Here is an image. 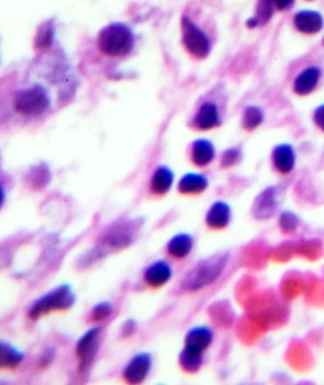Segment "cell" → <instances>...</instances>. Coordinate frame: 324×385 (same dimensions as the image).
I'll return each instance as SVG.
<instances>
[{
  "label": "cell",
  "instance_id": "cell-1",
  "mask_svg": "<svg viewBox=\"0 0 324 385\" xmlns=\"http://www.w3.org/2000/svg\"><path fill=\"white\" fill-rule=\"evenodd\" d=\"M55 62L54 67L48 71L46 77H29L22 79L12 91L11 106L15 115L24 122H34L50 115L54 108V86H72V75L64 62ZM52 65V63H50Z\"/></svg>",
  "mask_w": 324,
  "mask_h": 385
},
{
  "label": "cell",
  "instance_id": "cell-2",
  "mask_svg": "<svg viewBox=\"0 0 324 385\" xmlns=\"http://www.w3.org/2000/svg\"><path fill=\"white\" fill-rule=\"evenodd\" d=\"M139 229L138 221L117 223L105 232L99 243L80 260V267H88L108 252H118L133 244Z\"/></svg>",
  "mask_w": 324,
  "mask_h": 385
},
{
  "label": "cell",
  "instance_id": "cell-3",
  "mask_svg": "<svg viewBox=\"0 0 324 385\" xmlns=\"http://www.w3.org/2000/svg\"><path fill=\"white\" fill-rule=\"evenodd\" d=\"M229 261V252L216 253L200 261L182 279V288L186 291H197L211 285L224 272Z\"/></svg>",
  "mask_w": 324,
  "mask_h": 385
},
{
  "label": "cell",
  "instance_id": "cell-4",
  "mask_svg": "<svg viewBox=\"0 0 324 385\" xmlns=\"http://www.w3.org/2000/svg\"><path fill=\"white\" fill-rule=\"evenodd\" d=\"M134 44L133 32L126 24H111L98 35V47L108 57H125L133 50Z\"/></svg>",
  "mask_w": 324,
  "mask_h": 385
},
{
  "label": "cell",
  "instance_id": "cell-5",
  "mask_svg": "<svg viewBox=\"0 0 324 385\" xmlns=\"http://www.w3.org/2000/svg\"><path fill=\"white\" fill-rule=\"evenodd\" d=\"M75 301V295L73 292L72 288L67 283H64L50 290L35 301L34 306L30 309V318L37 320L52 311L67 310L72 308Z\"/></svg>",
  "mask_w": 324,
  "mask_h": 385
},
{
  "label": "cell",
  "instance_id": "cell-6",
  "mask_svg": "<svg viewBox=\"0 0 324 385\" xmlns=\"http://www.w3.org/2000/svg\"><path fill=\"white\" fill-rule=\"evenodd\" d=\"M182 37L184 48L195 58L202 59L211 52L209 35L187 16L182 19Z\"/></svg>",
  "mask_w": 324,
  "mask_h": 385
},
{
  "label": "cell",
  "instance_id": "cell-7",
  "mask_svg": "<svg viewBox=\"0 0 324 385\" xmlns=\"http://www.w3.org/2000/svg\"><path fill=\"white\" fill-rule=\"evenodd\" d=\"M101 332H102V328L99 326L90 329L78 341L77 356L79 359L81 374H85L95 361L98 349H99Z\"/></svg>",
  "mask_w": 324,
  "mask_h": 385
},
{
  "label": "cell",
  "instance_id": "cell-8",
  "mask_svg": "<svg viewBox=\"0 0 324 385\" xmlns=\"http://www.w3.org/2000/svg\"><path fill=\"white\" fill-rule=\"evenodd\" d=\"M222 121V113L219 106L213 101L207 100L197 109L192 123L197 130L209 131L221 125Z\"/></svg>",
  "mask_w": 324,
  "mask_h": 385
},
{
  "label": "cell",
  "instance_id": "cell-9",
  "mask_svg": "<svg viewBox=\"0 0 324 385\" xmlns=\"http://www.w3.org/2000/svg\"><path fill=\"white\" fill-rule=\"evenodd\" d=\"M323 77V70L318 66L305 67L296 75L293 81V92L300 96H306L315 92Z\"/></svg>",
  "mask_w": 324,
  "mask_h": 385
},
{
  "label": "cell",
  "instance_id": "cell-10",
  "mask_svg": "<svg viewBox=\"0 0 324 385\" xmlns=\"http://www.w3.org/2000/svg\"><path fill=\"white\" fill-rule=\"evenodd\" d=\"M278 209V194L274 187H268L256 198L252 207L253 216L258 220L272 218Z\"/></svg>",
  "mask_w": 324,
  "mask_h": 385
},
{
  "label": "cell",
  "instance_id": "cell-11",
  "mask_svg": "<svg viewBox=\"0 0 324 385\" xmlns=\"http://www.w3.org/2000/svg\"><path fill=\"white\" fill-rule=\"evenodd\" d=\"M153 366L151 354L139 353L135 355L124 370V377L128 384H140L145 381Z\"/></svg>",
  "mask_w": 324,
  "mask_h": 385
},
{
  "label": "cell",
  "instance_id": "cell-12",
  "mask_svg": "<svg viewBox=\"0 0 324 385\" xmlns=\"http://www.w3.org/2000/svg\"><path fill=\"white\" fill-rule=\"evenodd\" d=\"M271 160L273 167L278 173L283 176L289 174L295 169L296 160H297L295 149L290 144H278L272 149Z\"/></svg>",
  "mask_w": 324,
  "mask_h": 385
},
{
  "label": "cell",
  "instance_id": "cell-13",
  "mask_svg": "<svg viewBox=\"0 0 324 385\" xmlns=\"http://www.w3.org/2000/svg\"><path fill=\"white\" fill-rule=\"evenodd\" d=\"M214 333L209 326H195L187 332L184 348L204 354L213 343Z\"/></svg>",
  "mask_w": 324,
  "mask_h": 385
},
{
  "label": "cell",
  "instance_id": "cell-14",
  "mask_svg": "<svg viewBox=\"0 0 324 385\" xmlns=\"http://www.w3.org/2000/svg\"><path fill=\"white\" fill-rule=\"evenodd\" d=\"M294 27L305 35L318 34L323 29L324 19L321 12L313 10H303L294 16Z\"/></svg>",
  "mask_w": 324,
  "mask_h": 385
},
{
  "label": "cell",
  "instance_id": "cell-15",
  "mask_svg": "<svg viewBox=\"0 0 324 385\" xmlns=\"http://www.w3.org/2000/svg\"><path fill=\"white\" fill-rule=\"evenodd\" d=\"M231 207L225 201H216L207 212L206 223L212 229H224L231 222Z\"/></svg>",
  "mask_w": 324,
  "mask_h": 385
},
{
  "label": "cell",
  "instance_id": "cell-16",
  "mask_svg": "<svg viewBox=\"0 0 324 385\" xmlns=\"http://www.w3.org/2000/svg\"><path fill=\"white\" fill-rule=\"evenodd\" d=\"M215 156L216 149L209 139L200 138L192 143L191 158L195 166L206 168L213 162Z\"/></svg>",
  "mask_w": 324,
  "mask_h": 385
},
{
  "label": "cell",
  "instance_id": "cell-17",
  "mask_svg": "<svg viewBox=\"0 0 324 385\" xmlns=\"http://www.w3.org/2000/svg\"><path fill=\"white\" fill-rule=\"evenodd\" d=\"M171 265L166 261L159 260L146 267L144 278L151 288H158L166 285L171 280Z\"/></svg>",
  "mask_w": 324,
  "mask_h": 385
},
{
  "label": "cell",
  "instance_id": "cell-18",
  "mask_svg": "<svg viewBox=\"0 0 324 385\" xmlns=\"http://www.w3.org/2000/svg\"><path fill=\"white\" fill-rule=\"evenodd\" d=\"M209 185V181L206 176L191 172L182 177L179 182L178 189L183 194H199L206 191Z\"/></svg>",
  "mask_w": 324,
  "mask_h": 385
},
{
  "label": "cell",
  "instance_id": "cell-19",
  "mask_svg": "<svg viewBox=\"0 0 324 385\" xmlns=\"http://www.w3.org/2000/svg\"><path fill=\"white\" fill-rule=\"evenodd\" d=\"M174 174L168 167L161 166L154 171L151 181V189L154 194L163 195L171 191Z\"/></svg>",
  "mask_w": 324,
  "mask_h": 385
},
{
  "label": "cell",
  "instance_id": "cell-20",
  "mask_svg": "<svg viewBox=\"0 0 324 385\" xmlns=\"http://www.w3.org/2000/svg\"><path fill=\"white\" fill-rule=\"evenodd\" d=\"M194 240L191 234L180 233L172 237L168 245V252L172 257L176 259H184L191 254L193 248Z\"/></svg>",
  "mask_w": 324,
  "mask_h": 385
},
{
  "label": "cell",
  "instance_id": "cell-21",
  "mask_svg": "<svg viewBox=\"0 0 324 385\" xmlns=\"http://www.w3.org/2000/svg\"><path fill=\"white\" fill-rule=\"evenodd\" d=\"M23 359V352L17 350L16 347L2 341L0 346V366L2 368H16Z\"/></svg>",
  "mask_w": 324,
  "mask_h": 385
},
{
  "label": "cell",
  "instance_id": "cell-22",
  "mask_svg": "<svg viewBox=\"0 0 324 385\" xmlns=\"http://www.w3.org/2000/svg\"><path fill=\"white\" fill-rule=\"evenodd\" d=\"M265 120V113L258 106H247L242 116V125L247 131H254L262 125Z\"/></svg>",
  "mask_w": 324,
  "mask_h": 385
},
{
  "label": "cell",
  "instance_id": "cell-23",
  "mask_svg": "<svg viewBox=\"0 0 324 385\" xmlns=\"http://www.w3.org/2000/svg\"><path fill=\"white\" fill-rule=\"evenodd\" d=\"M202 364H204V354L196 353L186 348H184L180 354V364L182 368L189 373L199 371Z\"/></svg>",
  "mask_w": 324,
  "mask_h": 385
},
{
  "label": "cell",
  "instance_id": "cell-24",
  "mask_svg": "<svg viewBox=\"0 0 324 385\" xmlns=\"http://www.w3.org/2000/svg\"><path fill=\"white\" fill-rule=\"evenodd\" d=\"M276 0H259L256 12V19L259 20L260 25L267 24L274 14Z\"/></svg>",
  "mask_w": 324,
  "mask_h": 385
},
{
  "label": "cell",
  "instance_id": "cell-25",
  "mask_svg": "<svg viewBox=\"0 0 324 385\" xmlns=\"http://www.w3.org/2000/svg\"><path fill=\"white\" fill-rule=\"evenodd\" d=\"M300 224V219L292 212H285L280 215L278 225L283 232L290 233L295 232Z\"/></svg>",
  "mask_w": 324,
  "mask_h": 385
},
{
  "label": "cell",
  "instance_id": "cell-26",
  "mask_svg": "<svg viewBox=\"0 0 324 385\" xmlns=\"http://www.w3.org/2000/svg\"><path fill=\"white\" fill-rule=\"evenodd\" d=\"M111 313H113V306L110 303L103 301V303H97L93 308L92 312H90V319L93 321H105L111 316Z\"/></svg>",
  "mask_w": 324,
  "mask_h": 385
},
{
  "label": "cell",
  "instance_id": "cell-27",
  "mask_svg": "<svg viewBox=\"0 0 324 385\" xmlns=\"http://www.w3.org/2000/svg\"><path fill=\"white\" fill-rule=\"evenodd\" d=\"M242 159V151L237 147L234 148L227 149L222 154L221 163L224 168H230V167L235 166Z\"/></svg>",
  "mask_w": 324,
  "mask_h": 385
},
{
  "label": "cell",
  "instance_id": "cell-28",
  "mask_svg": "<svg viewBox=\"0 0 324 385\" xmlns=\"http://www.w3.org/2000/svg\"><path fill=\"white\" fill-rule=\"evenodd\" d=\"M52 27L50 26H45L44 29L42 30V32H40V35H39V39H37V45L39 47H47L49 46L50 43H52Z\"/></svg>",
  "mask_w": 324,
  "mask_h": 385
},
{
  "label": "cell",
  "instance_id": "cell-29",
  "mask_svg": "<svg viewBox=\"0 0 324 385\" xmlns=\"http://www.w3.org/2000/svg\"><path fill=\"white\" fill-rule=\"evenodd\" d=\"M313 121L315 125L324 133V104H321L314 110Z\"/></svg>",
  "mask_w": 324,
  "mask_h": 385
},
{
  "label": "cell",
  "instance_id": "cell-30",
  "mask_svg": "<svg viewBox=\"0 0 324 385\" xmlns=\"http://www.w3.org/2000/svg\"><path fill=\"white\" fill-rule=\"evenodd\" d=\"M55 359V351L54 349H47L45 350L40 359V366L42 367H46L49 366L53 359Z\"/></svg>",
  "mask_w": 324,
  "mask_h": 385
},
{
  "label": "cell",
  "instance_id": "cell-31",
  "mask_svg": "<svg viewBox=\"0 0 324 385\" xmlns=\"http://www.w3.org/2000/svg\"><path fill=\"white\" fill-rule=\"evenodd\" d=\"M135 321L131 320L126 321V323L124 324L123 336H131V334L133 333L134 330H135Z\"/></svg>",
  "mask_w": 324,
  "mask_h": 385
},
{
  "label": "cell",
  "instance_id": "cell-32",
  "mask_svg": "<svg viewBox=\"0 0 324 385\" xmlns=\"http://www.w3.org/2000/svg\"><path fill=\"white\" fill-rule=\"evenodd\" d=\"M293 2L294 0H276V9L285 11V10L289 9Z\"/></svg>",
  "mask_w": 324,
  "mask_h": 385
},
{
  "label": "cell",
  "instance_id": "cell-33",
  "mask_svg": "<svg viewBox=\"0 0 324 385\" xmlns=\"http://www.w3.org/2000/svg\"><path fill=\"white\" fill-rule=\"evenodd\" d=\"M259 20L256 19V17H250L247 21V26L249 28V29H254V28L259 26Z\"/></svg>",
  "mask_w": 324,
  "mask_h": 385
},
{
  "label": "cell",
  "instance_id": "cell-34",
  "mask_svg": "<svg viewBox=\"0 0 324 385\" xmlns=\"http://www.w3.org/2000/svg\"><path fill=\"white\" fill-rule=\"evenodd\" d=\"M323 46H324V37H323Z\"/></svg>",
  "mask_w": 324,
  "mask_h": 385
},
{
  "label": "cell",
  "instance_id": "cell-35",
  "mask_svg": "<svg viewBox=\"0 0 324 385\" xmlns=\"http://www.w3.org/2000/svg\"><path fill=\"white\" fill-rule=\"evenodd\" d=\"M308 1H312V0H308Z\"/></svg>",
  "mask_w": 324,
  "mask_h": 385
}]
</instances>
